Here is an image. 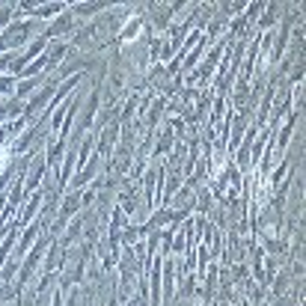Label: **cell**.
Masks as SVG:
<instances>
[{"label": "cell", "mask_w": 306, "mask_h": 306, "mask_svg": "<svg viewBox=\"0 0 306 306\" xmlns=\"http://www.w3.org/2000/svg\"><path fill=\"white\" fill-rule=\"evenodd\" d=\"M71 27H74V18H71V15H62V18H57V24L51 27V36L65 33V30H71Z\"/></svg>", "instance_id": "1"}, {"label": "cell", "mask_w": 306, "mask_h": 306, "mask_svg": "<svg viewBox=\"0 0 306 306\" xmlns=\"http://www.w3.org/2000/svg\"><path fill=\"white\" fill-rule=\"evenodd\" d=\"M54 306H62V298H60V292L54 295Z\"/></svg>", "instance_id": "2"}]
</instances>
